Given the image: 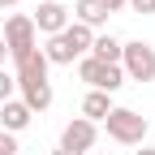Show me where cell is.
Segmentation results:
<instances>
[{"instance_id": "cell-1", "label": "cell", "mask_w": 155, "mask_h": 155, "mask_svg": "<svg viewBox=\"0 0 155 155\" xmlns=\"http://www.w3.org/2000/svg\"><path fill=\"white\" fill-rule=\"evenodd\" d=\"M17 69H13V78H17V91H22V104L30 108V112H48L52 108V82H48V56L39 52V48H30L26 56H17L13 61Z\"/></svg>"}, {"instance_id": "cell-2", "label": "cell", "mask_w": 155, "mask_h": 155, "mask_svg": "<svg viewBox=\"0 0 155 155\" xmlns=\"http://www.w3.org/2000/svg\"><path fill=\"white\" fill-rule=\"evenodd\" d=\"M104 125H108V138L121 147H142V138H147V116L134 108H112L104 116Z\"/></svg>"}, {"instance_id": "cell-3", "label": "cell", "mask_w": 155, "mask_h": 155, "mask_svg": "<svg viewBox=\"0 0 155 155\" xmlns=\"http://www.w3.org/2000/svg\"><path fill=\"white\" fill-rule=\"evenodd\" d=\"M121 73L125 82H155V48L142 39L121 43Z\"/></svg>"}, {"instance_id": "cell-4", "label": "cell", "mask_w": 155, "mask_h": 155, "mask_svg": "<svg viewBox=\"0 0 155 155\" xmlns=\"http://www.w3.org/2000/svg\"><path fill=\"white\" fill-rule=\"evenodd\" d=\"M78 78L91 82V91H104V95H116L125 86L121 65H104V61H95V56H82V61H78Z\"/></svg>"}, {"instance_id": "cell-5", "label": "cell", "mask_w": 155, "mask_h": 155, "mask_svg": "<svg viewBox=\"0 0 155 155\" xmlns=\"http://www.w3.org/2000/svg\"><path fill=\"white\" fill-rule=\"evenodd\" d=\"M5 48H9V56L17 61V56H26L30 48H39L35 43V22H30V13H13L9 22H5Z\"/></svg>"}, {"instance_id": "cell-6", "label": "cell", "mask_w": 155, "mask_h": 155, "mask_svg": "<svg viewBox=\"0 0 155 155\" xmlns=\"http://www.w3.org/2000/svg\"><path fill=\"white\" fill-rule=\"evenodd\" d=\"M95 138H99V129H95L86 116H73V121L61 129V147L73 151V155H86V151L95 147Z\"/></svg>"}, {"instance_id": "cell-7", "label": "cell", "mask_w": 155, "mask_h": 155, "mask_svg": "<svg viewBox=\"0 0 155 155\" xmlns=\"http://www.w3.org/2000/svg\"><path fill=\"white\" fill-rule=\"evenodd\" d=\"M30 22H35V35H61L69 22H73V17H69V9L61 5V0H52V5H39L35 13H30Z\"/></svg>"}, {"instance_id": "cell-8", "label": "cell", "mask_w": 155, "mask_h": 155, "mask_svg": "<svg viewBox=\"0 0 155 155\" xmlns=\"http://www.w3.org/2000/svg\"><path fill=\"white\" fill-rule=\"evenodd\" d=\"M30 121H35V112H30L22 99H9V104H0V129H5V134H13V138H17V134H22Z\"/></svg>"}, {"instance_id": "cell-9", "label": "cell", "mask_w": 155, "mask_h": 155, "mask_svg": "<svg viewBox=\"0 0 155 155\" xmlns=\"http://www.w3.org/2000/svg\"><path fill=\"white\" fill-rule=\"evenodd\" d=\"M73 22L78 26H86V30H95V26H104L108 22V9H104V0H73Z\"/></svg>"}, {"instance_id": "cell-10", "label": "cell", "mask_w": 155, "mask_h": 155, "mask_svg": "<svg viewBox=\"0 0 155 155\" xmlns=\"http://www.w3.org/2000/svg\"><path fill=\"white\" fill-rule=\"evenodd\" d=\"M116 104H112V95H104V91H86V99H82V116L95 125V121H104V116L112 112Z\"/></svg>"}, {"instance_id": "cell-11", "label": "cell", "mask_w": 155, "mask_h": 155, "mask_svg": "<svg viewBox=\"0 0 155 155\" xmlns=\"http://www.w3.org/2000/svg\"><path fill=\"white\" fill-rule=\"evenodd\" d=\"M91 56H95V61H104V65H121V39H116V35H95Z\"/></svg>"}, {"instance_id": "cell-12", "label": "cell", "mask_w": 155, "mask_h": 155, "mask_svg": "<svg viewBox=\"0 0 155 155\" xmlns=\"http://www.w3.org/2000/svg\"><path fill=\"white\" fill-rule=\"evenodd\" d=\"M13 91H17V78H13L5 65H0V104H9V99H13Z\"/></svg>"}, {"instance_id": "cell-13", "label": "cell", "mask_w": 155, "mask_h": 155, "mask_svg": "<svg viewBox=\"0 0 155 155\" xmlns=\"http://www.w3.org/2000/svg\"><path fill=\"white\" fill-rule=\"evenodd\" d=\"M0 155H17V138L5 134V129H0Z\"/></svg>"}, {"instance_id": "cell-14", "label": "cell", "mask_w": 155, "mask_h": 155, "mask_svg": "<svg viewBox=\"0 0 155 155\" xmlns=\"http://www.w3.org/2000/svg\"><path fill=\"white\" fill-rule=\"evenodd\" d=\"M125 5H129L134 13H142V17H147V13H155V0H125Z\"/></svg>"}, {"instance_id": "cell-15", "label": "cell", "mask_w": 155, "mask_h": 155, "mask_svg": "<svg viewBox=\"0 0 155 155\" xmlns=\"http://www.w3.org/2000/svg\"><path fill=\"white\" fill-rule=\"evenodd\" d=\"M104 9H108V13H116V9H125V0H104Z\"/></svg>"}, {"instance_id": "cell-16", "label": "cell", "mask_w": 155, "mask_h": 155, "mask_svg": "<svg viewBox=\"0 0 155 155\" xmlns=\"http://www.w3.org/2000/svg\"><path fill=\"white\" fill-rule=\"evenodd\" d=\"M5 56H9V48H5V39H0V65H5Z\"/></svg>"}, {"instance_id": "cell-17", "label": "cell", "mask_w": 155, "mask_h": 155, "mask_svg": "<svg viewBox=\"0 0 155 155\" xmlns=\"http://www.w3.org/2000/svg\"><path fill=\"white\" fill-rule=\"evenodd\" d=\"M13 5H17V0H0V9H13Z\"/></svg>"}, {"instance_id": "cell-18", "label": "cell", "mask_w": 155, "mask_h": 155, "mask_svg": "<svg viewBox=\"0 0 155 155\" xmlns=\"http://www.w3.org/2000/svg\"><path fill=\"white\" fill-rule=\"evenodd\" d=\"M52 155H73V151H65V147H56V151H52Z\"/></svg>"}, {"instance_id": "cell-19", "label": "cell", "mask_w": 155, "mask_h": 155, "mask_svg": "<svg viewBox=\"0 0 155 155\" xmlns=\"http://www.w3.org/2000/svg\"><path fill=\"white\" fill-rule=\"evenodd\" d=\"M138 155H155V147H142V151H138Z\"/></svg>"}, {"instance_id": "cell-20", "label": "cell", "mask_w": 155, "mask_h": 155, "mask_svg": "<svg viewBox=\"0 0 155 155\" xmlns=\"http://www.w3.org/2000/svg\"><path fill=\"white\" fill-rule=\"evenodd\" d=\"M39 5H52V0H39Z\"/></svg>"}, {"instance_id": "cell-21", "label": "cell", "mask_w": 155, "mask_h": 155, "mask_svg": "<svg viewBox=\"0 0 155 155\" xmlns=\"http://www.w3.org/2000/svg\"><path fill=\"white\" fill-rule=\"evenodd\" d=\"M104 155H112V151H104Z\"/></svg>"}]
</instances>
